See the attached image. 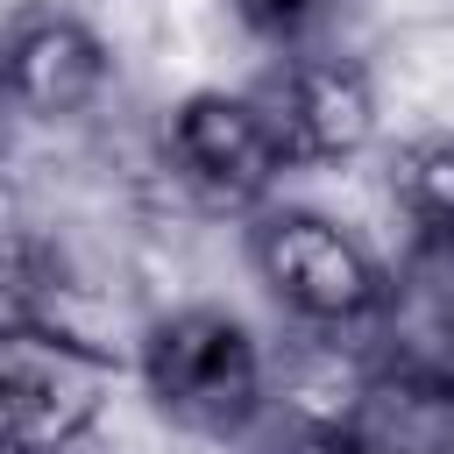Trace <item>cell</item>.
<instances>
[{
	"label": "cell",
	"mask_w": 454,
	"mask_h": 454,
	"mask_svg": "<svg viewBox=\"0 0 454 454\" xmlns=\"http://www.w3.org/2000/svg\"><path fill=\"white\" fill-rule=\"evenodd\" d=\"M248 270L277 298V312H291L312 333L376 326L383 291H390V270L369 255V241L312 206H255Z\"/></svg>",
	"instance_id": "cell-3"
},
{
	"label": "cell",
	"mask_w": 454,
	"mask_h": 454,
	"mask_svg": "<svg viewBox=\"0 0 454 454\" xmlns=\"http://www.w3.org/2000/svg\"><path fill=\"white\" fill-rule=\"evenodd\" d=\"M135 376H142L156 419H170L192 440H220V447H241V433L270 404V348L227 305L163 312L142 333Z\"/></svg>",
	"instance_id": "cell-1"
},
{
	"label": "cell",
	"mask_w": 454,
	"mask_h": 454,
	"mask_svg": "<svg viewBox=\"0 0 454 454\" xmlns=\"http://www.w3.org/2000/svg\"><path fill=\"white\" fill-rule=\"evenodd\" d=\"M262 106H270L291 163H348L383 128V99H376L369 64H355L340 50H298V57H284L277 78L262 85Z\"/></svg>",
	"instance_id": "cell-5"
},
{
	"label": "cell",
	"mask_w": 454,
	"mask_h": 454,
	"mask_svg": "<svg viewBox=\"0 0 454 454\" xmlns=\"http://www.w3.org/2000/svg\"><path fill=\"white\" fill-rule=\"evenodd\" d=\"M390 192L419 234H454V135H419L390 156Z\"/></svg>",
	"instance_id": "cell-8"
},
{
	"label": "cell",
	"mask_w": 454,
	"mask_h": 454,
	"mask_svg": "<svg viewBox=\"0 0 454 454\" xmlns=\"http://www.w3.org/2000/svg\"><path fill=\"white\" fill-rule=\"evenodd\" d=\"M121 355L50 319H0V454H71L121 397Z\"/></svg>",
	"instance_id": "cell-2"
},
{
	"label": "cell",
	"mask_w": 454,
	"mask_h": 454,
	"mask_svg": "<svg viewBox=\"0 0 454 454\" xmlns=\"http://www.w3.org/2000/svg\"><path fill=\"white\" fill-rule=\"evenodd\" d=\"M163 163L184 192H199L220 213H255L270 206L277 177L291 170V149L262 106V92H184L163 114Z\"/></svg>",
	"instance_id": "cell-4"
},
{
	"label": "cell",
	"mask_w": 454,
	"mask_h": 454,
	"mask_svg": "<svg viewBox=\"0 0 454 454\" xmlns=\"http://www.w3.org/2000/svg\"><path fill=\"white\" fill-rule=\"evenodd\" d=\"M114 85V50L92 21L64 14V7H43V14H21L7 35H0V106L21 114V121H78L106 99Z\"/></svg>",
	"instance_id": "cell-6"
},
{
	"label": "cell",
	"mask_w": 454,
	"mask_h": 454,
	"mask_svg": "<svg viewBox=\"0 0 454 454\" xmlns=\"http://www.w3.org/2000/svg\"><path fill=\"white\" fill-rule=\"evenodd\" d=\"M227 7H234V21H241L262 50H277V57L333 50L326 35H333L340 14H348V0H227Z\"/></svg>",
	"instance_id": "cell-9"
},
{
	"label": "cell",
	"mask_w": 454,
	"mask_h": 454,
	"mask_svg": "<svg viewBox=\"0 0 454 454\" xmlns=\"http://www.w3.org/2000/svg\"><path fill=\"white\" fill-rule=\"evenodd\" d=\"M348 454H454V383L419 369H369L348 411Z\"/></svg>",
	"instance_id": "cell-7"
}]
</instances>
